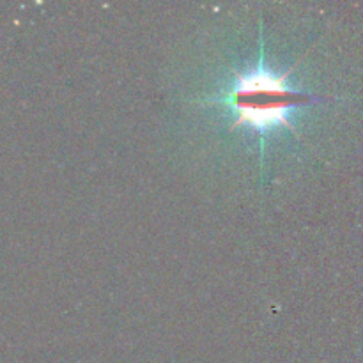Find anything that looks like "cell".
Segmentation results:
<instances>
[{"label":"cell","mask_w":363,"mask_h":363,"mask_svg":"<svg viewBox=\"0 0 363 363\" xmlns=\"http://www.w3.org/2000/svg\"><path fill=\"white\" fill-rule=\"evenodd\" d=\"M293 71H275L266 64L264 41L259 39L257 62L245 71H233V82L206 105L223 106L233 116L230 131L247 128L261 144L282 130L300 138L293 116L303 105L318 101L312 94L301 92L289 82Z\"/></svg>","instance_id":"6da1fadb"}]
</instances>
